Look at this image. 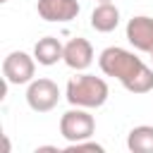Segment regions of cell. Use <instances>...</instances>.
I'll return each mask as SVG.
<instances>
[{
	"instance_id": "6da1fadb",
	"label": "cell",
	"mask_w": 153,
	"mask_h": 153,
	"mask_svg": "<svg viewBox=\"0 0 153 153\" xmlns=\"http://www.w3.org/2000/svg\"><path fill=\"white\" fill-rule=\"evenodd\" d=\"M98 67L105 76L117 79L134 96H143L153 91V69L127 48H120V45L105 48L98 55Z\"/></svg>"
},
{
	"instance_id": "7a4b0ae2",
	"label": "cell",
	"mask_w": 153,
	"mask_h": 153,
	"mask_svg": "<svg viewBox=\"0 0 153 153\" xmlns=\"http://www.w3.org/2000/svg\"><path fill=\"white\" fill-rule=\"evenodd\" d=\"M108 96H110L108 81H105L103 76L88 74V72L74 74V76L67 81V88H65L67 103L74 105V108H86V110H93V108L105 105Z\"/></svg>"
},
{
	"instance_id": "3957f363",
	"label": "cell",
	"mask_w": 153,
	"mask_h": 153,
	"mask_svg": "<svg viewBox=\"0 0 153 153\" xmlns=\"http://www.w3.org/2000/svg\"><path fill=\"white\" fill-rule=\"evenodd\" d=\"M96 131V120L86 108H74L67 110L60 117V134L62 139H67V143H76L84 139H91Z\"/></svg>"
},
{
	"instance_id": "277c9868",
	"label": "cell",
	"mask_w": 153,
	"mask_h": 153,
	"mask_svg": "<svg viewBox=\"0 0 153 153\" xmlns=\"http://www.w3.org/2000/svg\"><path fill=\"white\" fill-rule=\"evenodd\" d=\"M36 74V57L24 50H12L2 60V76L7 86H22L31 84Z\"/></svg>"
},
{
	"instance_id": "5b68a950",
	"label": "cell",
	"mask_w": 153,
	"mask_h": 153,
	"mask_svg": "<svg viewBox=\"0 0 153 153\" xmlns=\"http://www.w3.org/2000/svg\"><path fill=\"white\" fill-rule=\"evenodd\" d=\"M60 96L62 93H60L57 84L53 79H45V76L33 79L29 84V88H26V103H29V108L33 112H50V110H55L57 103H60Z\"/></svg>"
},
{
	"instance_id": "8992f818",
	"label": "cell",
	"mask_w": 153,
	"mask_h": 153,
	"mask_svg": "<svg viewBox=\"0 0 153 153\" xmlns=\"http://www.w3.org/2000/svg\"><path fill=\"white\" fill-rule=\"evenodd\" d=\"M36 12L41 19L53 22V24H67L79 17L81 5L76 0H38Z\"/></svg>"
},
{
	"instance_id": "52a82bcc",
	"label": "cell",
	"mask_w": 153,
	"mask_h": 153,
	"mask_svg": "<svg viewBox=\"0 0 153 153\" xmlns=\"http://www.w3.org/2000/svg\"><path fill=\"white\" fill-rule=\"evenodd\" d=\"M62 62H65L69 69H74V72H86V69L93 65V45H91L86 38H81V36L67 41V43H65Z\"/></svg>"
},
{
	"instance_id": "ba28073f",
	"label": "cell",
	"mask_w": 153,
	"mask_h": 153,
	"mask_svg": "<svg viewBox=\"0 0 153 153\" xmlns=\"http://www.w3.org/2000/svg\"><path fill=\"white\" fill-rule=\"evenodd\" d=\"M127 41L141 50V53H151L153 50V17L146 14H136L127 22Z\"/></svg>"
},
{
	"instance_id": "9c48e42d",
	"label": "cell",
	"mask_w": 153,
	"mask_h": 153,
	"mask_svg": "<svg viewBox=\"0 0 153 153\" xmlns=\"http://www.w3.org/2000/svg\"><path fill=\"white\" fill-rule=\"evenodd\" d=\"M91 26L98 31V33H110L120 26V10L117 5L110 0V2H98L91 12Z\"/></svg>"
},
{
	"instance_id": "30bf717a",
	"label": "cell",
	"mask_w": 153,
	"mask_h": 153,
	"mask_svg": "<svg viewBox=\"0 0 153 153\" xmlns=\"http://www.w3.org/2000/svg\"><path fill=\"white\" fill-rule=\"evenodd\" d=\"M62 55H65V45H62L60 38H55V36H43V38H38L36 45H33V57H36V62L43 65V67L57 65V62L62 60Z\"/></svg>"
},
{
	"instance_id": "8fae6325",
	"label": "cell",
	"mask_w": 153,
	"mask_h": 153,
	"mask_svg": "<svg viewBox=\"0 0 153 153\" xmlns=\"http://www.w3.org/2000/svg\"><path fill=\"white\" fill-rule=\"evenodd\" d=\"M127 148L131 153H153V127L139 124L127 134Z\"/></svg>"
},
{
	"instance_id": "7c38bea8",
	"label": "cell",
	"mask_w": 153,
	"mask_h": 153,
	"mask_svg": "<svg viewBox=\"0 0 153 153\" xmlns=\"http://www.w3.org/2000/svg\"><path fill=\"white\" fill-rule=\"evenodd\" d=\"M65 151H93V153H103V146L100 143H96V141H88V139H84V141H76V143H69Z\"/></svg>"
},
{
	"instance_id": "4fadbf2b",
	"label": "cell",
	"mask_w": 153,
	"mask_h": 153,
	"mask_svg": "<svg viewBox=\"0 0 153 153\" xmlns=\"http://www.w3.org/2000/svg\"><path fill=\"white\" fill-rule=\"evenodd\" d=\"M148 55H151V62H153V50H151V53H148Z\"/></svg>"
},
{
	"instance_id": "5bb4252c",
	"label": "cell",
	"mask_w": 153,
	"mask_h": 153,
	"mask_svg": "<svg viewBox=\"0 0 153 153\" xmlns=\"http://www.w3.org/2000/svg\"><path fill=\"white\" fill-rule=\"evenodd\" d=\"M100 2H110V0H100Z\"/></svg>"
},
{
	"instance_id": "9a60e30c",
	"label": "cell",
	"mask_w": 153,
	"mask_h": 153,
	"mask_svg": "<svg viewBox=\"0 0 153 153\" xmlns=\"http://www.w3.org/2000/svg\"><path fill=\"white\" fill-rule=\"evenodd\" d=\"M0 2H7V0H0Z\"/></svg>"
}]
</instances>
